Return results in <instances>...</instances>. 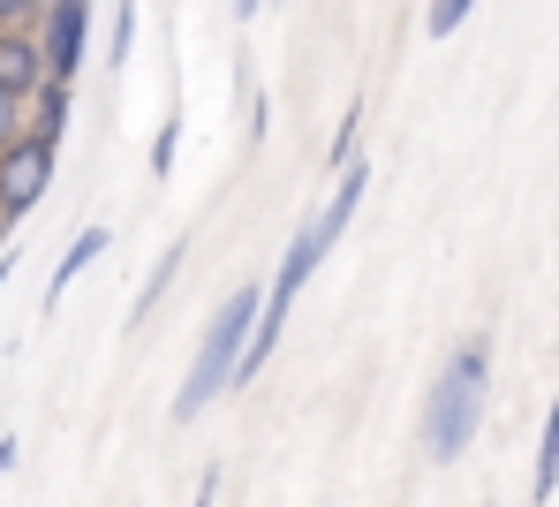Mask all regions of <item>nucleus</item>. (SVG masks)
<instances>
[{
	"label": "nucleus",
	"instance_id": "nucleus-2",
	"mask_svg": "<svg viewBox=\"0 0 559 507\" xmlns=\"http://www.w3.org/2000/svg\"><path fill=\"white\" fill-rule=\"evenodd\" d=\"M484 409H491V333H468L462 349L439 364L431 379V402H424V455L431 462H462L484 432Z\"/></svg>",
	"mask_w": 559,
	"mask_h": 507
},
{
	"label": "nucleus",
	"instance_id": "nucleus-3",
	"mask_svg": "<svg viewBox=\"0 0 559 507\" xmlns=\"http://www.w3.org/2000/svg\"><path fill=\"white\" fill-rule=\"evenodd\" d=\"M53 144H38V137H15L8 152H0V227H15V220H31L38 198L53 190Z\"/></svg>",
	"mask_w": 559,
	"mask_h": 507
},
{
	"label": "nucleus",
	"instance_id": "nucleus-19",
	"mask_svg": "<svg viewBox=\"0 0 559 507\" xmlns=\"http://www.w3.org/2000/svg\"><path fill=\"white\" fill-rule=\"evenodd\" d=\"M46 8H92V0H46Z\"/></svg>",
	"mask_w": 559,
	"mask_h": 507
},
{
	"label": "nucleus",
	"instance_id": "nucleus-15",
	"mask_svg": "<svg viewBox=\"0 0 559 507\" xmlns=\"http://www.w3.org/2000/svg\"><path fill=\"white\" fill-rule=\"evenodd\" d=\"M15 137H23V99H8V92H0V152H8Z\"/></svg>",
	"mask_w": 559,
	"mask_h": 507
},
{
	"label": "nucleus",
	"instance_id": "nucleus-1",
	"mask_svg": "<svg viewBox=\"0 0 559 507\" xmlns=\"http://www.w3.org/2000/svg\"><path fill=\"white\" fill-rule=\"evenodd\" d=\"M258 304H265V288L258 281H242V288H227L219 310L204 318V333H197V356H189L182 387H175V424H197L212 402H227L235 394V364H242V349H250V326H258Z\"/></svg>",
	"mask_w": 559,
	"mask_h": 507
},
{
	"label": "nucleus",
	"instance_id": "nucleus-11",
	"mask_svg": "<svg viewBox=\"0 0 559 507\" xmlns=\"http://www.w3.org/2000/svg\"><path fill=\"white\" fill-rule=\"evenodd\" d=\"M468 15H476V0H431V8H424V31H431V38H454Z\"/></svg>",
	"mask_w": 559,
	"mask_h": 507
},
{
	"label": "nucleus",
	"instance_id": "nucleus-16",
	"mask_svg": "<svg viewBox=\"0 0 559 507\" xmlns=\"http://www.w3.org/2000/svg\"><path fill=\"white\" fill-rule=\"evenodd\" d=\"M189 507H219V470H204V477H197V500Z\"/></svg>",
	"mask_w": 559,
	"mask_h": 507
},
{
	"label": "nucleus",
	"instance_id": "nucleus-6",
	"mask_svg": "<svg viewBox=\"0 0 559 507\" xmlns=\"http://www.w3.org/2000/svg\"><path fill=\"white\" fill-rule=\"evenodd\" d=\"M38 84H46L38 31H0V92H8V99H31Z\"/></svg>",
	"mask_w": 559,
	"mask_h": 507
},
{
	"label": "nucleus",
	"instance_id": "nucleus-12",
	"mask_svg": "<svg viewBox=\"0 0 559 507\" xmlns=\"http://www.w3.org/2000/svg\"><path fill=\"white\" fill-rule=\"evenodd\" d=\"M175 144H182V106H167V121L152 137V175H175Z\"/></svg>",
	"mask_w": 559,
	"mask_h": 507
},
{
	"label": "nucleus",
	"instance_id": "nucleus-5",
	"mask_svg": "<svg viewBox=\"0 0 559 507\" xmlns=\"http://www.w3.org/2000/svg\"><path fill=\"white\" fill-rule=\"evenodd\" d=\"M69 121H76V84H53V76H46V84L23 99V137H38V144H53V152H61Z\"/></svg>",
	"mask_w": 559,
	"mask_h": 507
},
{
	"label": "nucleus",
	"instance_id": "nucleus-8",
	"mask_svg": "<svg viewBox=\"0 0 559 507\" xmlns=\"http://www.w3.org/2000/svg\"><path fill=\"white\" fill-rule=\"evenodd\" d=\"M559 493V394L552 409H545V432H537V470H530V500L545 507Z\"/></svg>",
	"mask_w": 559,
	"mask_h": 507
},
{
	"label": "nucleus",
	"instance_id": "nucleus-9",
	"mask_svg": "<svg viewBox=\"0 0 559 507\" xmlns=\"http://www.w3.org/2000/svg\"><path fill=\"white\" fill-rule=\"evenodd\" d=\"M175 273H182V243H175V250H159V266H152V273H144V296H136V304H129V326H144V318H152V310H159V296H167V288H175Z\"/></svg>",
	"mask_w": 559,
	"mask_h": 507
},
{
	"label": "nucleus",
	"instance_id": "nucleus-7",
	"mask_svg": "<svg viewBox=\"0 0 559 507\" xmlns=\"http://www.w3.org/2000/svg\"><path fill=\"white\" fill-rule=\"evenodd\" d=\"M106 250H114V227H106V220H92V227H84V235H76V243L61 250V266H53V296H46V310L61 304V296H69V288H76V281L92 273V266L106 258Z\"/></svg>",
	"mask_w": 559,
	"mask_h": 507
},
{
	"label": "nucleus",
	"instance_id": "nucleus-10",
	"mask_svg": "<svg viewBox=\"0 0 559 507\" xmlns=\"http://www.w3.org/2000/svg\"><path fill=\"white\" fill-rule=\"evenodd\" d=\"M356 137H364V99L341 106V129H333V144H325V167H333V175H341V167L356 160Z\"/></svg>",
	"mask_w": 559,
	"mask_h": 507
},
{
	"label": "nucleus",
	"instance_id": "nucleus-13",
	"mask_svg": "<svg viewBox=\"0 0 559 507\" xmlns=\"http://www.w3.org/2000/svg\"><path fill=\"white\" fill-rule=\"evenodd\" d=\"M46 0H0V31H38Z\"/></svg>",
	"mask_w": 559,
	"mask_h": 507
},
{
	"label": "nucleus",
	"instance_id": "nucleus-14",
	"mask_svg": "<svg viewBox=\"0 0 559 507\" xmlns=\"http://www.w3.org/2000/svg\"><path fill=\"white\" fill-rule=\"evenodd\" d=\"M129 54H136V0H129V8L114 15V61L129 69Z\"/></svg>",
	"mask_w": 559,
	"mask_h": 507
},
{
	"label": "nucleus",
	"instance_id": "nucleus-18",
	"mask_svg": "<svg viewBox=\"0 0 559 507\" xmlns=\"http://www.w3.org/2000/svg\"><path fill=\"white\" fill-rule=\"evenodd\" d=\"M258 8H265V0H235V15H242V23H250V15H258Z\"/></svg>",
	"mask_w": 559,
	"mask_h": 507
},
{
	"label": "nucleus",
	"instance_id": "nucleus-4",
	"mask_svg": "<svg viewBox=\"0 0 559 507\" xmlns=\"http://www.w3.org/2000/svg\"><path fill=\"white\" fill-rule=\"evenodd\" d=\"M38 54H46L53 84H76V69L92 54V8H46L38 15Z\"/></svg>",
	"mask_w": 559,
	"mask_h": 507
},
{
	"label": "nucleus",
	"instance_id": "nucleus-17",
	"mask_svg": "<svg viewBox=\"0 0 559 507\" xmlns=\"http://www.w3.org/2000/svg\"><path fill=\"white\" fill-rule=\"evenodd\" d=\"M15 455H23V447H15V432H8V439H0V477L15 470Z\"/></svg>",
	"mask_w": 559,
	"mask_h": 507
}]
</instances>
